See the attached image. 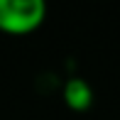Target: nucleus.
I'll return each mask as SVG.
<instances>
[{
    "label": "nucleus",
    "mask_w": 120,
    "mask_h": 120,
    "mask_svg": "<svg viewBox=\"0 0 120 120\" xmlns=\"http://www.w3.org/2000/svg\"><path fill=\"white\" fill-rule=\"evenodd\" d=\"M47 20L44 0H0V32L5 34H30Z\"/></svg>",
    "instance_id": "obj_1"
},
{
    "label": "nucleus",
    "mask_w": 120,
    "mask_h": 120,
    "mask_svg": "<svg viewBox=\"0 0 120 120\" xmlns=\"http://www.w3.org/2000/svg\"><path fill=\"white\" fill-rule=\"evenodd\" d=\"M61 98H64V103H66L71 110L83 113V110H88V108L93 105L96 96H93V86L86 79L71 76V79H66V83H64V88H61Z\"/></svg>",
    "instance_id": "obj_2"
}]
</instances>
